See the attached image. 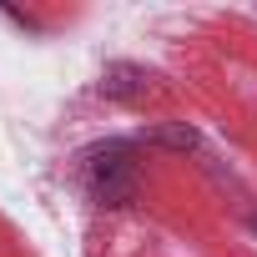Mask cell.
<instances>
[{"label":"cell","mask_w":257,"mask_h":257,"mask_svg":"<svg viewBox=\"0 0 257 257\" xmlns=\"http://www.w3.org/2000/svg\"><path fill=\"white\" fill-rule=\"evenodd\" d=\"M101 91H106L111 101H147V91H152V76H147L142 66H126V61H116V66H106V76H101Z\"/></svg>","instance_id":"cell-2"},{"label":"cell","mask_w":257,"mask_h":257,"mask_svg":"<svg viewBox=\"0 0 257 257\" xmlns=\"http://www.w3.org/2000/svg\"><path fill=\"white\" fill-rule=\"evenodd\" d=\"M81 172H86V187L101 207H132L137 202V162H132L126 142H106V147L86 152Z\"/></svg>","instance_id":"cell-1"},{"label":"cell","mask_w":257,"mask_h":257,"mask_svg":"<svg viewBox=\"0 0 257 257\" xmlns=\"http://www.w3.org/2000/svg\"><path fill=\"white\" fill-rule=\"evenodd\" d=\"M147 142H162V147H177V152H192L197 147V132L192 126H152Z\"/></svg>","instance_id":"cell-3"}]
</instances>
